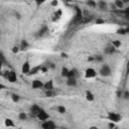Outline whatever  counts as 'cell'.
Returning <instances> with one entry per match:
<instances>
[{
    "mask_svg": "<svg viewBox=\"0 0 129 129\" xmlns=\"http://www.w3.org/2000/svg\"><path fill=\"white\" fill-rule=\"evenodd\" d=\"M40 110H41V108H40L37 104H32V105L30 106V108H29V113H30L31 116L36 117Z\"/></svg>",
    "mask_w": 129,
    "mask_h": 129,
    "instance_id": "52a82bcc",
    "label": "cell"
},
{
    "mask_svg": "<svg viewBox=\"0 0 129 129\" xmlns=\"http://www.w3.org/2000/svg\"><path fill=\"white\" fill-rule=\"evenodd\" d=\"M123 99H125V100H128L129 99V91L128 90H126V91H124V93H123Z\"/></svg>",
    "mask_w": 129,
    "mask_h": 129,
    "instance_id": "f1b7e54d",
    "label": "cell"
},
{
    "mask_svg": "<svg viewBox=\"0 0 129 129\" xmlns=\"http://www.w3.org/2000/svg\"><path fill=\"white\" fill-rule=\"evenodd\" d=\"M126 74L129 75V58H128L127 63H126Z\"/></svg>",
    "mask_w": 129,
    "mask_h": 129,
    "instance_id": "d590c367",
    "label": "cell"
},
{
    "mask_svg": "<svg viewBox=\"0 0 129 129\" xmlns=\"http://www.w3.org/2000/svg\"><path fill=\"white\" fill-rule=\"evenodd\" d=\"M98 74H99L101 77L106 78V77L111 76L112 71H111V68H110L107 63H105V64H103V66L100 68V70H99V73H98Z\"/></svg>",
    "mask_w": 129,
    "mask_h": 129,
    "instance_id": "6da1fadb",
    "label": "cell"
},
{
    "mask_svg": "<svg viewBox=\"0 0 129 129\" xmlns=\"http://www.w3.org/2000/svg\"><path fill=\"white\" fill-rule=\"evenodd\" d=\"M115 127H116V123H115V122L110 121V122L108 123V128H109V129H113V128H115Z\"/></svg>",
    "mask_w": 129,
    "mask_h": 129,
    "instance_id": "4dcf8cb0",
    "label": "cell"
},
{
    "mask_svg": "<svg viewBox=\"0 0 129 129\" xmlns=\"http://www.w3.org/2000/svg\"><path fill=\"white\" fill-rule=\"evenodd\" d=\"M27 114L26 113H24V112H20L19 114H18V119L20 120V121H26L27 120Z\"/></svg>",
    "mask_w": 129,
    "mask_h": 129,
    "instance_id": "7402d4cb",
    "label": "cell"
},
{
    "mask_svg": "<svg viewBox=\"0 0 129 129\" xmlns=\"http://www.w3.org/2000/svg\"><path fill=\"white\" fill-rule=\"evenodd\" d=\"M11 50H12V52L15 54V53H17V52H19V51H20V47H19V45H18V46H16V45H15V46H13V47H12V49H11Z\"/></svg>",
    "mask_w": 129,
    "mask_h": 129,
    "instance_id": "4316f807",
    "label": "cell"
},
{
    "mask_svg": "<svg viewBox=\"0 0 129 129\" xmlns=\"http://www.w3.org/2000/svg\"><path fill=\"white\" fill-rule=\"evenodd\" d=\"M34 2L36 4V7H39L40 5H42L45 2V0H34Z\"/></svg>",
    "mask_w": 129,
    "mask_h": 129,
    "instance_id": "f546056e",
    "label": "cell"
},
{
    "mask_svg": "<svg viewBox=\"0 0 129 129\" xmlns=\"http://www.w3.org/2000/svg\"><path fill=\"white\" fill-rule=\"evenodd\" d=\"M4 123H5V126L6 127H15V124H14L13 120L10 119V118H6L5 121H4Z\"/></svg>",
    "mask_w": 129,
    "mask_h": 129,
    "instance_id": "ffe728a7",
    "label": "cell"
},
{
    "mask_svg": "<svg viewBox=\"0 0 129 129\" xmlns=\"http://www.w3.org/2000/svg\"><path fill=\"white\" fill-rule=\"evenodd\" d=\"M104 22H105V21H104L103 19H97V20H96V23H97V24H102V23H104Z\"/></svg>",
    "mask_w": 129,
    "mask_h": 129,
    "instance_id": "ab89813d",
    "label": "cell"
},
{
    "mask_svg": "<svg viewBox=\"0 0 129 129\" xmlns=\"http://www.w3.org/2000/svg\"><path fill=\"white\" fill-rule=\"evenodd\" d=\"M95 61L102 62V61H103V56H102V55H96V56H95Z\"/></svg>",
    "mask_w": 129,
    "mask_h": 129,
    "instance_id": "1f68e13d",
    "label": "cell"
},
{
    "mask_svg": "<svg viewBox=\"0 0 129 129\" xmlns=\"http://www.w3.org/2000/svg\"><path fill=\"white\" fill-rule=\"evenodd\" d=\"M4 77L8 80V82L10 83H15L17 81V75L14 71H8V72H5V75Z\"/></svg>",
    "mask_w": 129,
    "mask_h": 129,
    "instance_id": "3957f363",
    "label": "cell"
},
{
    "mask_svg": "<svg viewBox=\"0 0 129 129\" xmlns=\"http://www.w3.org/2000/svg\"><path fill=\"white\" fill-rule=\"evenodd\" d=\"M97 6H98V8L100 10H106L107 7H108V4H107V2L105 0H99L97 2Z\"/></svg>",
    "mask_w": 129,
    "mask_h": 129,
    "instance_id": "9a60e30c",
    "label": "cell"
},
{
    "mask_svg": "<svg viewBox=\"0 0 129 129\" xmlns=\"http://www.w3.org/2000/svg\"><path fill=\"white\" fill-rule=\"evenodd\" d=\"M87 5H88L89 7L95 8V7H97V2H95L94 0H88V1H87Z\"/></svg>",
    "mask_w": 129,
    "mask_h": 129,
    "instance_id": "d4e9b609",
    "label": "cell"
},
{
    "mask_svg": "<svg viewBox=\"0 0 129 129\" xmlns=\"http://www.w3.org/2000/svg\"><path fill=\"white\" fill-rule=\"evenodd\" d=\"M116 33H117V34H120V35H125V34H127L125 28H118V29L116 30Z\"/></svg>",
    "mask_w": 129,
    "mask_h": 129,
    "instance_id": "484cf974",
    "label": "cell"
},
{
    "mask_svg": "<svg viewBox=\"0 0 129 129\" xmlns=\"http://www.w3.org/2000/svg\"><path fill=\"white\" fill-rule=\"evenodd\" d=\"M69 73H70V70L68 69V68H66V67H62L61 68V71H60V76L62 77V78H68L69 77Z\"/></svg>",
    "mask_w": 129,
    "mask_h": 129,
    "instance_id": "ac0fdd59",
    "label": "cell"
},
{
    "mask_svg": "<svg viewBox=\"0 0 129 129\" xmlns=\"http://www.w3.org/2000/svg\"><path fill=\"white\" fill-rule=\"evenodd\" d=\"M85 97H86V100L89 101V102H93L95 100V96H94V94L91 91H87Z\"/></svg>",
    "mask_w": 129,
    "mask_h": 129,
    "instance_id": "e0dca14e",
    "label": "cell"
},
{
    "mask_svg": "<svg viewBox=\"0 0 129 129\" xmlns=\"http://www.w3.org/2000/svg\"><path fill=\"white\" fill-rule=\"evenodd\" d=\"M47 33H48V27L46 25H42L37 31V36H44Z\"/></svg>",
    "mask_w": 129,
    "mask_h": 129,
    "instance_id": "5bb4252c",
    "label": "cell"
},
{
    "mask_svg": "<svg viewBox=\"0 0 129 129\" xmlns=\"http://www.w3.org/2000/svg\"><path fill=\"white\" fill-rule=\"evenodd\" d=\"M77 79H78V78H75V77H72V78H67L66 83H67V85H68L69 87H76V86H77V84H78Z\"/></svg>",
    "mask_w": 129,
    "mask_h": 129,
    "instance_id": "4fadbf2b",
    "label": "cell"
},
{
    "mask_svg": "<svg viewBox=\"0 0 129 129\" xmlns=\"http://www.w3.org/2000/svg\"><path fill=\"white\" fill-rule=\"evenodd\" d=\"M41 127L43 129H54L56 128V124L51 120H45L41 123Z\"/></svg>",
    "mask_w": 129,
    "mask_h": 129,
    "instance_id": "8992f818",
    "label": "cell"
},
{
    "mask_svg": "<svg viewBox=\"0 0 129 129\" xmlns=\"http://www.w3.org/2000/svg\"><path fill=\"white\" fill-rule=\"evenodd\" d=\"M52 91H45V96L46 97H50V96H52V93H51Z\"/></svg>",
    "mask_w": 129,
    "mask_h": 129,
    "instance_id": "f35d334b",
    "label": "cell"
},
{
    "mask_svg": "<svg viewBox=\"0 0 129 129\" xmlns=\"http://www.w3.org/2000/svg\"><path fill=\"white\" fill-rule=\"evenodd\" d=\"M126 29V33H129V27H127V28H125Z\"/></svg>",
    "mask_w": 129,
    "mask_h": 129,
    "instance_id": "7bdbcfd3",
    "label": "cell"
},
{
    "mask_svg": "<svg viewBox=\"0 0 129 129\" xmlns=\"http://www.w3.org/2000/svg\"><path fill=\"white\" fill-rule=\"evenodd\" d=\"M116 47L115 46H113L112 44H109V45H107L105 48H104V53L106 54V55H112L113 53H115V51H116Z\"/></svg>",
    "mask_w": 129,
    "mask_h": 129,
    "instance_id": "30bf717a",
    "label": "cell"
},
{
    "mask_svg": "<svg viewBox=\"0 0 129 129\" xmlns=\"http://www.w3.org/2000/svg\"><path fill=\"white\" fill-rule=\"evenodd\" d=\"M95 60V56H89L88 57V61H93Z\"/></svg>",
    "mask_w": 129,
    "mask_h": 129,
    "instance_id": "60d3db41",
    "label": "cell"
},
{
    "mask_svg": "<svg viewBox=\"0 0 129 129\" xmlns=\"http://www.w3.org/2000/svg\"><path fill=\"white\" fill-rule=\"evenodd\" d=\"M43 89L45 91H53L54 89V84H53V81L52 80H48L44 83L43 85Z\"/></svg>",
    "mask_w": 129,
    "mask_h": 129,
    "instance_id": "8fae6325",
    "label": "cell"
},
{
    "mask_svg": "<svg viewBox=\"0 0 129 129\" xmlns=\"http://www.w3.org/2000/svg\"><path fill=\"white\" fill-rule=\"evenodd\" d=\"M123 13H124L125 17H129V6H127L123 9Z\"/></svg>",
    "mask_w": 129,
    "mask_h": 129,
    "instance_id": "83f0119b",
    "label": "cell"
},
{
    "mask_svg": "<svg viewBox=\"0 0 129 129\" xmlns=\"http://www.w3.org/2000/svg\"><path fill=\"white\" fill-rule=\"evenodd\" d=\"M50 4H51V6H53V7H56V6L58 5V1H57V0H52Z\"/></svg>",
    "mask_w": 129,
    "mask_h": 129,
    "instance_id": "e575fe53",
    "label": "cell"
},
{
    "mask_svg": "<svg viewBox=\"0 0 129 129\" xmlns=\"http://www.w3.org/2000/svg\"><path fill=\"white\" fill-rule=\"evenodd\" d=\"M114 5H115V7H117V8H119V9H124L125 7V4L123 3V1L122 0H115L114 1Z\"/></svg>",
    "mask_w": 129,
    "mask_h": 129,
    "instance_id": "d6986e66",
    "label": "cell"
},
{
    "mask_svg": "<svg viewBox=\"0 0 129 129\" xmlns=\"http://www.w3.org/2000/svg\"><path fill=\"white\" fill-rule=\"evenodd\" d=\"M43 85L44 83H42L40 80H33L31 83V87L33 90H38V89H43Z\"/></svg>",
    "mask_w": 129,
    "mask_h": 129,
    "instance_id": "9c48e42d",
    "label": "cell"
},
{
    "mask_svg": "<svg viewBox=\"0 0 129 129\" xmlns=\"http://www.w3.org/2000/svg\"><path fill=\"white\" fill-rule=\"evenodd\" d=\"M97 75H98V73H97L96 70L93 69V68H88V69H86V71H85V78H86V79H93V78H96Z\"/></svg>",
    "mask_w": 129,
    "mask_h": 129,
    "instance_id": "277c9868",
    "label": "cell"
},
{
    "mask_svg": "<svg viewBox=\"0 0 129 129\" xmlns=\"http://www.w3.org/2000/svg\"><path fill=\"white\" fill-rule=\"evenodd\" d=\"M107 119L109 121H112V122H115V123H119L121 120H122V116L118 113H115V112H109L108 115H107Z\"/></svg>",
    "mask_w": 129,
    "mask_h": 129,
    "instance_id": "7a4b0ae2",
    "label": "cell"
},
{
    "mask_svg": "<svg viewBox=\"0 0 129 129\" xmlns=\"http://www.w3.org/2000/svg\"><path fill=\"white\" fill-rule=\"evenodd\" d=\"M19 47H20V51H25L29 48V43L26 39H22L19 43Z\"/></svg>",
    "mask_w": 129,
    "mask_h": 129,
    "instance_id": "7c38bea8",
    "label": "cell"
},
{
    "mask_svg": "<svg viewBox=\"0 0 129 129\" xmlns=\"http://www.w3.org/2000/svg\"><path fill=\"white\" fill-rule=\"evenodd\" d=\"M36 118L39 120V121H45V120H48L49 119V114L44 110V109H42L41 108V110L39 111V113L37 114V116H36Z\"/></svg>",
    "mask_w": 129,
    "mask_h": 129,
    "instance_id": "5b68a950",
    "label": "cell"
},
{
    "mask_svg": "<svg viewBox=\"0 0 129 129\" xmlns=\"http://www.w3.org/2000/svg\"><path fill=\"white\" fill-rule=\"evenodd\" d=\"M124 4H129V0H122Z\"/></svg>",
    "mask_w": 129,
    "mask_h": 129,
    "instance_id": "b9f144b4",
    "label": "cell"
},
{
    "mask_svg": "<svg viewBox=\"0 0 129 129\" xmlns=\"http://www.w3.org/2000/svg\"><path fill=\"white\" fill-rule=\"evenodd\" d=\"M31 70V67H30V62L28 60H25L23 63H22V67H21V73L23 75H28L29 72Z\"/></svg>",
    "mask_w": 129,
    "mask_h": 129,
    "instance_id": "ba28073f",
    "label": "cell"
},
{
    "mask_svg": "<svg viewBox=\"0 0 129 129\" xmlns=\"http://www.w3.org/2000/svg\"><path fill=\"white\" fill-rule=\"evenodd\" d=\"M14 16H15V18H17V19H20V18H21V15H20L19 12H14Z\"/></svg>",
    "mask_w": 129,
    "mask_h": 129,
    "instance_id": "8d00e7d4",
    "label": "cell"
},
{
    "mask_svg": "<svg viewBox=\"0 0 129 129\" xmlns=\"http://www.w3.org/2000/svg\"><path fill=\"white\" fill-rule=\"evenodd\" d=\"M111 44H112L113 46H115L116 48H119V47L121 46V40H119V39H114V40H112Z\"/></svg>",
    "mask_w": 129,
    "mask_h": 129,
    "instance_id": "cb8c5ba5",
    "label": "cell"
},
{
    "mask_svg": "<svg viewBox=\"0 0 129 129\" xmlns=\"http://www.w3.org/2000/svg\"><path fill=\"white\" fill-rule=\"evenodd\" d=\"M56 110H57V112H58L59 114H64V113L67 112L66 107H64V106H62V105H58V106L56 107Z\"/></svg>",
    "mask_w": 129,
    "mask_h": 129,
    "instance_id": "603a6c76",
    "label": "cell"
},
{
    "mask_svg": "<svg viewBox=\"0 0 129 129\" xmlns=\"http://www.w3.org/2000/svg\"><path fill=\"white\" fill-rule=\"evenodd\" d=\"M0 56H1V63H5V62H6V60H5L4 53H3V52H1V53H0Z\"/></svg>",
    "mask_w": 129,
    "mask_h": 129,
    "instance_id": "d6a6232c",
    "label": "cell"
},
{
    "mask_svg": "<svg viewBox=\"0 0 129 129\" xmlns=\"http://www.w3.org/2000/svg\"><path fill=\"white\" fill-rule=\"evenodd\" d=\"M40 69H41V66H36V67L31 68V70H30L28 76H32V75H36V74H38V73L40 72Z\"/></svg>",
    "mask_w": 129,
    "mask_h": 129,
    "instance_id": "2e32d148",
    "label": "cell"
},
{
    "mask_svg": "<svg viewBox=\"0 0 129 129\" xmlns=\"http://www.w3.org/2000/svg\"><path fill=\"white\" fill-rule=\"evenodd\" d=\"M40 72H42V73H46L47 72V67L46 66H41V69H40Z\"/></svg>",
    "mask_w": 129,
    "mask_h": 129,
    "instance_id": "836d02e7",
    "label": "cell"
},
{
    "mask_svg": "<svg viewBox=\"0 0 129 129\" xmlns=\"http://www.w3.org/2000/svg\"><path fill=\"white\" fill-rule=\"evenodd\" d=\"M11 100H12L14 103H18V102L20 101V96H19L18 94L13 93V94H11Z\"/></svg>",
    "mask_w": 129,
    "mask_h": 129,
    "instance_id": "44dd1931",
    "label": "cell"
},
{
    "mask_svg": "<svg viewBox=\"0 0 129 129\" xmlns=\"http://www.w3.org/2000/svg\"><path fill=\"white\" fill-rule=\"evenodd\" d=\"M60 56H61L62 58H68V57H69L68 53H66V52H61V53H60Z\"/></svg>",
    "mask_w": 129,
    "mask_h": 129,
    "instance_id": "74e56055",
    "label": "cell"
}]
</instances>
